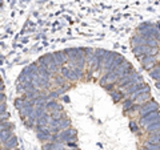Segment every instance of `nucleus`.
Instances as JSON below:
<instances>
[{"mask_svg": "<svg viewBox=\"0 0 160 150\" xmlns=\"http://www.w3.org/2000/svg\"><path fill=\"white\" fill-rule=\"evenodd\" d=\"M133 54L136 56V59H140L143 56H158L159 54V47L152 48L148 45H142V47H132Z\"/></svg>", "mask_w": 160, "mask_h": 150, "instance_id": "f257e3e1", "label": "nucleus"}, {"mask_svg": "<svg viewBox=\"0 0 160 150\" xmlns=\"http://www.w3.org/2000/svg\"><path fill=\"white\" fill-rule=\"evenodd\" d=\"M156 110H159V104L156 101H153V100H149V101L144 102L143 105H139L136 114H139V117H142V116H146V114H149Z\"/></svg>", "mask_w": 160, "mask_h": 150, "instance_id": "f03ea898", "label": "nucleus"}, {"mask_svg": "<svg viewBox=\"0 0 160 150\" xmlns=\"http://www.w3.org/2000/svg\"><path fill=\"white\" fill-rule=\"evenodd\" d=\"M158 121H160V110L152 112V113H149V114H146V116L139 117L138 124L142 126V129H146L148 125L155 124V122H158Z\"/></svg>", "mask_w": 160, "mask_h": 150, "instance_id": "7ed1b4c3", "label": "nucleus"}, {"mask_svg": "<svg viewBox=\"0 0 160 150\" xmlns=\"http://www.w3.org/2000/svg\"><path fill=\"white\" fill-rule=\"evenodd\" d=\"M140 63H142V65L144 69H147V71H149V69H152L158 63V56H143L138 59Z\"/></svg>", "mask_w": 160, "mask_h": 150, "instance_id": "20e7f679", "label": "nucleus"}, {"mask_svg": "<svg viewBox=\"0 0 160 150\" xmlns=\"http://www.w3.org/2000/svg\"><path fill=\"white\" fill-rule=\"evenodd\" d=\"M149 100H152V97H151V91H147V92L140 93L139 96L133 100V101H135V104H136V105H143L144 102L149 101Z\"/></svg>", "mask_w": 160, "mask_h": 150, "instance_id": "39448f33", "label": "nucleus"}, {"mask_svg": "<svg viewBox=\"0 0 160 150\" xmlns=\"http://www.w3.org/2000/svg\"><path fill=\"white\" fill-rule=\"evenodd\" d=\"M109 94H111V97H112V100H113L115 102H120L122 100L126 98V94L123 93L122 89H116V88H115L113 91L109 92Z\"/></svg>", "mask_w": 160, "mask_h": 150, "instance_id": "423d86ee", "label": "nucleus"}, {"mask_svg": "<svg viewBox=\"0 0 160 150\" xmlns=\"http://www.w3.org/2000/svg\"><path fill=\"white\" fill-rule=\"evenodd\" d=\"M148 73H149V77L155 80V82L160 81V64H156L152 69H149Z\"/></svg>", "mask_w": 160, "mask_h": 150, "instance_id": "0eeeda50", "label": "nucleus"}, {"mask_svg": "<svg viewBox=\"0 0 160 150\" xmlns=\"http://www.w3.org/2000/svg\"><path fill=\"white\" fill-rule=\"evenodd\" d=\"M144 132H147V134H152V133H160V121L148 125L146 129H143Z\"/></svg>", "mask_w": 160, "mask_h": 150, "instance_id": "6e6552de", "label": "nucleus"}, {"mask_svg": "<svg viewBox=\"0 0 160 150\" xmlns=\"http://www.w3.org/2000/svg\"><path fill=\"white\" fill-rule=\"evenodd\" d=\"M146 142H147V143H153V145H160V133L148 134Z\"/></svg>", "mask_w": 160, "mask_h": 150, "instance_id": "1a4fd4ad", "label": "nucleus"}, {"mask_svg": "<svg viewBox=\"0 0 160 150\" xmlns=\"http://www.w3.org/2000/svg\"><path fill=\"white\" fill-rule=\"evenodd\" d=\"M129 129L136 134V136H142V134H144V130H142V129H139L138 126V122L136 121H133V120H131L129 121Z\"/></svg>", "mask_w": 160, "mask_h": 150, "instance_id": "9d476101", "label": "nucleus"}, {"mask_svg": "<svg viewBox=\"0 0 160 150\" xmlns=\"http://www.w3.org/2000/svg\"><path fill=\"white\" fill-rule=\"evenodd\" d=\"M133 105H135V101H133L132 98L126 97L124 100H122V108H123V110H128V109H131Z\"/></svg>", "mask_w": 160, "mask_h": 150, "instance_id": "9b49d317", "label": "nucleus"}, {"mask_svg": "<svg viewBox=\"0 0 160 150\" xmlns=\"http://www.w3.org/2000/svg\"><path fill=\"white\" fill-rule=\"evenodd\" d=\"M144 148H146L147 150H160V145H153V143L144 142Z\"/></svg>", "mask_w": 160, "mask_h": 150, "instance_id": "f8f14e48", "label": "nucleus"}, {"mask_svg": "<svg viewBox=\"0 0 160 150\" xmlns=\"http://www.w3.org/2000/svg\"><path fill=\"white\" fill-rule=\"evenodd\" d=\"M115 88H116V85H115V84H107V85H104V89H106L108 93L111 92V91H113Z\"/></svg>", "mask_w": 160, "mask_h": 150, "instance_id": "ddd939ff", "label": "nucleus"}, {"mask_svg": "<svg viewBox=\"0 0 160 150\" xmlns=\"http://www.w3.org/2000/svg\"><path fill=\"white\" fill-rule=\"evenodd\" d=\"M155 87H156L159 91H160V81H156V82H155Z\"/></svg>", "mask_w": 160, "mask_h": 150, "instance_id": "4468645a", "label": "nucleus"}, {"mask_svg": "<svg viewBox=\"0 0 160 150\" xmlns=\"http://www.w3.org/2000/svg\"><path fill=\"white\" fill-rule=\"evenodd\" d=\"M156 28H158V32H159V36H160V23L156 24Z\"/></svg>", "mask_w": 160, "mask_h": 150, "instance_id": "2eb2a0df", "label": "nucleus"}, {"mask_svg": "<svg viewBox=\"0 0 160 150\" xmlns=\"http://www.w3.org/2000/svg\"><path fill=\"white\" fill-rule=\"evenodd\" d=\"M2 6H3V0H0V9H2Z\"/></svg>", "mask_w": 160, "mask_h": 150, "instance_id": "dca6fc26", "label": "nucleus"}, {"mask_svg": "<svg viewBox=\"0 0 160 150\" xmlns=\"http://www.w3.org/2000/svg\"><path fill=\"white\" fill-rule=\"evenodd\" d=\"M64 150H79V149H64Z\"/></svg>", "mask_w": 160, "mask_h": 150, "instance_id": "f3484780", "label": "nucleus"}, {"mask_svg": "<svg viewBox=\"0 0 160 150\" xmlns=\"http://www.w3.org/2000/svg\"><path fill=\"white\" fill-rule=\"evenodd\" d=\"M140 150H147V149H146V148H144V146H143V148H142V149H140Z\"/></svg>", "mask_w": 160, "mask_h": 150, "instance_id": "a211bd4d", "label": "nucleus"}]
</instances>
